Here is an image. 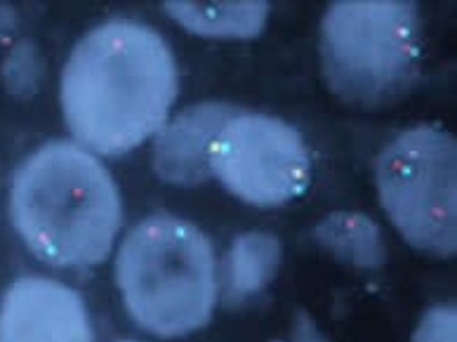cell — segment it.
<instances>
[{
    "mask_svg": "<svg viewBox=\"0 0 457 342\" xmlns=\"http://www.w3.org/2000/svg\"><path fill=\"white\" fill-rule=\"evenodd\" d=\"M422 20L412 3H333L320 20L328 86L353 104L399 97L418 73Z\"/></svg>",
    "mask_w": 457,
    "mask_h": 342,
    "instance_id": "277c9868",
    "label": "cell"
},
{
    "mask_svg": "<svg viewBox=\"0 0 457 342\" xmlns=\"http://www.w3.org/2000/svg\"><path fill=\"white\" fill-rule=\"evenodd\" d=\"M3 79L14 95H31L43 79V60L31 40H21L12 47L3 64Z\"/></svg>",
    "mask_w": 457,
    "mask_h": 342,
    "instance_id": "7c38bea8",
    "label": "cell"
},
{
    "mask_svg": "<svg viewBox=\"0 0 457 342\" xmlns=\"http://www.w3.org/2000/svg\"><path fill=\"white\" fill-rule=\"evenodd\" d=\"M10 220L40 263L83 270L112 255L123 224V201L97 154L73 139H53L29 154L14 172Z\"/></svg>",
    "mask_w": 457,
    "mask_h": 342,
    "instance_id": "7a4b0ae2",
    "label": "cell"
},
{
    "mask_svg": "<svg viewBox=\"0 0 457 342\" xmlns=\"http://www.w3.org/2000/svg\"><path fill=\"white\" fill-rule=\"evenodd\" d=\"M179 93L172 50L142 21L106 20L73 46L59 80V102L73 142L102 156H123L154 138Z\"/></svg>",
    "mask_w": 457,
    "mask_h": 342,
    "instance_id": "6da1fadb",
    "label": "cell"
},
{
    "mask_svg": "<svg viewBox=\"0 0 457 342\" xmlns=\"http://www.w3.org/2000/svg\"><path fill=\"white\" fill-rule=\"evenodd\" d=\"M283 260V246L271 231H245L234 238L224 253L222 264H217L220 296L228 307H241L278 274Z\"/></svg>",
    "mask_w": 457,
    "mask_h": 342,
    "instance_id": "9c48e42d",
    "label": "cell"
},
{
    "mask_svg": "<svg viewBox=\"0 0 457 342\" xmlns=\"http://www.w3.org/2000/svg\"><path fill=\"white\" fill-rule=\"evenodd\" d=\"M241 109L220 99L198 102L165 121L154 139V171L163 182L177 187H198L208 182L210 152L217 135Z\"/></svg>",
    "mask_w": 457,
    "mask_h": 342,
    "instance_id": "ba28073f",
    "label": "cell"
},
{
    "mask_svg": "<svg viewBox=\"0 0 457 342\" xmlns=\"http://www.w3.org/2000/svg\"><path fill=\"white\" fill-rule=\"evenodd\" d=\"M163 10L205 38H255L269 17L267 3H165Z\"/></svg>",
    "mask_w": 457,
    "mask_h": 342,
    "instance_id": "8fae6325",
    "label": "cell"
},
{
    "mask_svg": "<svg viewBox=\"0 0 457 342\" xmlns=\"http://www.w3.org/2000/svg\"><path fill=\"white\" fill-rule=\"evenodd\" d=\"M287 342H328L323 338L319 329H316L314 319L304 312H297L295 314V321H293V329H290V338Z\"/></svg>",
    "mask_w": 457,
    "mask_h": 342,
    "instance_id": "5bb4252c",
    "label": "cell"
},
{
    "mask_svg": "<svg viewBox=\"0 0 457 342\" xmlns=\"http://www.w3.org/2000/svg\"><path fill=\"white\" fill-rule=\"evenodd\" d=\"M314 237L337 260L359 267L379 270L386 263V244L379 224L356 211L330 213L316 224Z\"/></svg>",
    "mask_w": 457,
    "mask_h": 342,
    "instance_id": "30bf717a",
    "label": "cell"
},
{
    "mask_svg": "<svg viewBox=\"0 0 457 342\" xmlns=\"http://www.w3.org/2000/svg\"><path fill=\"white\" fill-rule=\"evenodd\" d=\"M116 286L139 329L158 338L189 336L212 319L220 300L215 248L189 220L149 215L118 248Z\"/></svg>",
    "mask_w": 457,
    "mask_h": 342,
    "instance_id": "3957f363",
    "label": "cell"
},
{
    "mask_svg": "<svg viewBox=\"0 0 457 342\" xmlns=\"http://www.w3.org/2000/svg\"><path fill=\"white\" fill-rule=\"evenodd\" d=\"M0 342H95L86 300L57 279H17L0 303Z\"/></svg>",
    "mask_w": 457,
    "mask_h": 342,
    "instance_id": "52a82bcc",
    "label": "cell"
},
{
    "mask_svg": "<svg viewBox=\"0 0 457 342\" xmlns=\"http://www.w3.org/2000/svg\"><path fill=\"white\" fill-rule=\"evenodd\" d=\"M210 175L231 196L274 208L304 194L312 158L297 128L269 113L238 112L212 145Z\"/></svg>",
    "mask_w": 457,
    "mask_h": 342,
    "instance_id": "8992f818",
    "label": "cell"
},
{
    "mask_svg": "<svg viewBox=\"0 0 457 342\" xmlns=\"http://www.w3.org/2000/svg\"><path fill=\"white\" fill-rule=\"evenodd\" d=\"M118 342H135V340H118Z\"/></svg>",
    "mask_w": 457,
    "mask_h": 342,
    "instance_id": "9a60e30c",
    "label": "cell"
},
{
    "mask_svg": "<svg viewBox=\"0 0 457 342\" xmlns=\"http://www.w3.org/2000/svg\"><path fill=\"white\" fill-rule=\"evenodd\" d=\"M379 204L401 237L427 255L457 250V145L438 125H415L375 161Z\"/></svg>",
    "mask_w": 457,
    "mask_h": 342,
    "instance_id": "5b68a950",
    "label": "cell"
},
{
    "mask_svg": "<svg viewBox=\"0 0 457 342\" xmlns=\"http://www.w3.org/2000/svg\"><path fill=\"white\" fill-rule=\"evenodd\" d=\"M457 340V312L455 304H436L422 314L412 342H455Z\"/></svg>",
    "mask_w": 457,
    "mask_h": 342,
    "instance_id": "4fadbf2b",
    "label": "cell"
}]
</instances>
